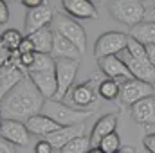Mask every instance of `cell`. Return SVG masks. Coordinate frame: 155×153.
Wrapping results in <instances>:
<instances>
[{"label": "cell", "mask_w": 155, "mask_h": 153, "mask_svg": "<svg viewBox=\"0 0 155 153\" xmlns=\"http://www.w3.org/2000/svg\"><path fill=\"white\" fill-rule=\"evenodd\" d=\"M45 97L40 94L36 85L27 76L20 85H16L11 92H7L0 101L2 119H15L25 122L29 117L41 114Z\"/></svg>", "instance_id": "cell-1"}, {"label": "cell", "mask_w": 155, "mask_h": 153, "mask_svg": "<svg viewBox=\"0 0 155 153\" xmlns=\"http://www.w3.org/2000/svg\"><path fill=\"white\" fill-rule=\"evenodd\" d=\"M41 114L54 119L60 126H74V124L85 122V119H88L92 112L90 110H78L74 106H69V105L56 101V99H47Z\"/></svg>", "instance_id": "cell-2"}, {"label": "cell", "mask_w": 155, "mask_h": 153, "mask_svg": "<svg viewBox=\"0 0 155 153\" xmlns=\"http://www.w3.org/2000/svg\"><path fill=\"white\" fill-rule=\"evenodd\" d=\"M108 11L112 18L128 25L130 29L144 22V16H146V7L141 0H112L108 5Z\"/></svg>", "instance_id": "cell-3"}, {"label": "cell", "mask_w": 155, "mask_h": 153, "mask_svg": "<svg viewBox=\"0 0 155 153\" xmlns=\"http://www.w3.org/2000/svg\"><path fill=\"white\" fill-rule=\"evenodd\" d=\"M101 81L103 79H99V76L90 77L88 81L79 83V85H76L71 90V101H72V105L76 106L78 110H90V112H94L99 106L97 86H99Z\"/></svg>", "instance_id": "cell-4"}, {"label": "cell", "mask_w": 155, "mask_h": 153, "mask_svg": "<svg viewBox=\"0 0 155 153\" xmlns=\"http://www.w3.org/2000/svg\"><path fill=\"white\" fill-rule=\"evenodd\" d=\"M54 31L63 34L67 40H71L79 49V52L85 54V50H87V33L74 18H71L69 15H63V13H56L54 15Z\"/></svg>", "instance_id": "cell-5"}, {"label": "cell", "mask_w": 155, "mask_h": 153, "mask_svg": "<svg viewBox=\"0 0 155 153\" xmlns=\"http://www.w3.org/2000/svg\"><path fill=\"white\" fill-rule=\"evenodd\" d=\"M128 34L119 33V31H108L105 34H101L96 45H94V56L97 60L107 58V56H117L119 52H123L128 45Z\"/></svg>", "instance_id": "cell-6"}, {"label": "cell", "mask_w": 155, "mask_h": 153, "mask_svg": "<svg viewBox=\"0 0 155 153\" xmlns=\"http://www.w3.org/2000/svg\"><path fill=\"white\" fill-rule=\"evenodd\" d=\"M78 70H79V60H56V79H58L56 101H63L67 94H71Z\"/></svg>", "instance_id": "cell-7"}, {"label": "cell", "mask_w": 155, "mask_h": 153, "mask_svg": "<svg viewBox=\"0 0 155 153\" xmlns=\"http://www.w3.org/2000/svg\"><path fill=\"white\" fill-rule=\"evenodd\" d=\"M150 96H153V86L146 81H141V79L134 77V79H128L121 85V94H119L117 103H119V106H123V105L132 106L137 101L146 99Z\"/></svg>", "instance_id": "cell-8"}, {"label": "cell", "mask_w": 155, "mask_h": 153, "mask_svg": "<svg viewBox=\"0 0 155 153\" xmlns=\"http://www.w3.org/2000/svg\"><path fill=\"white\" fill-rule=\"evenodd\" d=\"M0 135L2 139L16 144V146H29L31 142V132L27 130L25 122L22 121H15V119H2L0 122Z\"/></svg>", "instance_id": "cell-9"}, {"label": "cell", "mask_w": 155, "mask_h": 153, "mask_svg": "<svg viewBox=\"0 0 155 153\" xmlns=\"http://www.w3.org/2000/svg\"><path fill=\"white\" fill-rule=\"evenodd\" d=\"M27 76H29V70L20 65V60L18 61H11L5 67H0V96L4 97L16 85H20Z\"/></svg>", "instance_id": "cell-10"}, {"label": "cell", "mask_w": 155, "mask_h": 153, "mask_svg": "<svg viewBox=\"0 0 155 153\" xmlns=\"http://www.w3.org/2000/svg\"><path fill=\"white\" fill-rule=\"evenodd\" d=\"M97 65H99V70L101 74L108 79H114L119 85H123L124 81L128 79H134L132 72L128 70L126 63L119 58V56H107V58H101L97 60Z\"/></svg>", "instance_id": "cell-11"}, {"label": "cell", "mask_w": 155, "mask_h": 153, "mask_svg": "<svg viewBox=\"0 0 155 153\" xmlns=\"http://www.w3.org/2000/svg\"><path fill=\"white\" fill-rule=\"evenodd\" d=\"M117 56L126 63L128 70L132 72V76L135 77V79L146 81V83H150V85L155 83V67L150 63V60H137V58H134L126 49H124L123 52H119Z\"/></svg>", "instance_id": "cell-12"}, {"label": "cell", "mask_w": 155, "mask_h": 153, "mask_svg": "<svg viewBox=\"0 0 155 153\" xmlns=\"http://www.w3.org/2000/svg\"><path fill=\"white\" fill-rule=\"evenodd\" d=\"M54 11L49 4H41L40 7L29 9L25 15V34H33L43 27H51V22H54Z\"/></svg>", "instance_id": "cell-13"}, {"label": "cell", "mask_w": 155, "mask_h": 153, "mask_svg": "<svg viewBox=\"0 0 155 153\" xmlns=\"http://www.w3.org/2000/svg\"><path fill=\"white\" fill-rule=\"evenodd\" d=\"M85 130H87L85 122L74 124V126H61L60 130H56L54 133L47 135L45 139L52 144L54 150H63L71 141H74L78 137H83V135H85Z\"/></svg>", "instance_id": "cell-14"}, {"label": "cell", "mask_w": 155, "mask_h": 153, "mask_svg": "<svg viewBox=\"0 0 155 153\" xmlns=\"http://www.w3.org/2000/svg\"><path fill=\"white\" fill-rule=\"evenodd\" d=\"M61 7L71 18H97V7L90 0H61Z\"/></svg>", "instance_id": "cell-15"}, {"label": "cell", "mask_w": 155, "mask_h": 153, "mask_svg": "<svg viewBox=\"0 0 155 153\" xmlns=\"http://www.w3.org/2000/svg\"><path fill=\"white\" fill-rule=\"evenodd\" d=\"M130 115H132V119L137 124H143V126L155 124V99H153V96H150L146 99H141L135 105H132L130 106Z\"/></svg>", "instance_id": "cell-16"}, {"label": "cell", "mask_w": 155, "mask_h": 153, "mask_svg": "<svg viewBox=\"0 0 155 153\" xmlns=\"http://www.w3.org/2000/svg\"><path fill=\"white\" fill-rule=\"evenodd\" d=\"M116 128H117V115L116 114L101 115V117L96 121V124H94V128H92V132H90L92 148H97L99 142H101L107 135H110V133L116 132Z\"/></svg>", "instance_id": "cell-17"}, {"label": "cell", "mask_w": 155, "mask_h": 153, "mask_svg": "<svg viewBox=\"0 0 155 153\" xmlns=\"http://www.w3.org/2000/svg\"><path fill=\"white\" fill-rule=\"evenodd\" d=\"M29 77L45 99H56V94H58L56 70L54 72H29Z\"/></svg>", "instance_id": "cell-18"}, {"label": "cell", "mask_w": 155, "mask_h": 153, "mask_svg": "<svg viewBox=\"0 0 155 153\" xmlns=\"http://www.w3.org/2000/svg\"><path fill=\"white\" fill-rule=\"evenodd\" d=\"M25 126H27V130L31 133L40 135V137H47V135H51V133H54L56 130L61 128L54 119H51L49 115H45V114H36L33 117H29L25 121Z\"/></svg>", "instance_id": "cell-19"}, {"label": "cell", "mask_w": 155, "mask_h": 153, "mask_svg": "<svg viewBox=\"0 0 155 153\" xmlns=\"http://www.w3.org/2000/svg\"><path fill=\"white\" fill-rule=\"evenodd\" d=\"M51 54L56 60H79V56H83L71 40H67L63 34H60L56 31H54V45H52Z\"/></svg>", "instance_id": "cell-20"}, {"label": "cell", "mask_w": 155, "mask_h": 153, "mask_svg": "<svg viewBox=\"0 0 155 153\" xmlns=\"http://www.w3.org/2000/svg\"><path fill=\"white\" fill-rule=\"evenodd\" d=\"M27 38L33 41L35 50L41 54H51L52 52V45H54V29L51 27H43L33 34H27Z\"/></svg>", "instance_id": "cell-21"}, {"label": "cell", "mask_w": 155, "mask_h": 153, "mask_svg": "<svg viewBox=\"0 0 155 153\" xmlns=\"http://www.w3.org/2000/svg\"><path fill=\"white\" fill-rule=\"evenodd\" d=\"M128 36H132L134 40L141 41L143 45H153L155 43V24L144 20V22L137 24L135 27H132Z\"/></svg>", "instance_id": "cell-22"}, {"label": "cell", "mask_w": 155, "mask_h": 153, "mask_svg": "<svg viewBox=\"0 0 155 153\" xmlns=\"http://www.w3.org/2000/svg\"><path fill=\"white\" fill-rule=\"evenodd\" d=\"M97 92H99V97H101V99L117 101V99H119V94H121V85H119L117 81H114V79L105 77V79L99 83Z\"/></svg>", "instance_id": "cell-23"}, {"label": "cell", "mask_w": 155, "mask_h": 153, "mask_svg": "<svg viewBox=\"0 0 155 153\" xmlns=\"http://www.w3.org/2000/svg\"><path fill=\"white\" fill-rule=\"evenodd\" d=\"M54 70H56V58L52 54L36 52L35 63L29 69V72H54Z\"/></svg>", "instance_id": "cell-24"}, {"label": "cell", "mask_w": 155, "mask_h": 153, "mask_svg": "<svg viewBox=\"0 0 155 153\" xmlns=\"http://www.w3.org/2000/svg\"><path fill=\"white\" fill-rule=\"evenodd\" d=\"M22 34L18 29H7L2 33V40H0V47H5L9 50H18L20 45H22Z\"/></svg>", "instance_id": "cell-25"}, {"label": "cell", "mask_w": 155, "mask_h": 153, "mask_svg": "<svg viewBox=\"0 0 155 153\" xmlns=\"http://www.w3.org/2000/svg\"><path fill=\"white\" fill-rule=\"evenodd\" d=\"M90 148H92L90 137L83 135V137H78L74 141H71L63 150H60V153H88Z\"/></svg>", "instance_id": "cell-26"}, {"label": "cell", "mask_w": 155, "mask_h": 153, "mask_svg": "<svg viewBox=\"0 0 155 153\" xmlns=\"http://www.w3.org/2000/svg\"><path fill=\"white\" fill-rule=\"evenodd\" d=\"M97 148H101L105 153H117V151H121V150H123V144H121L119 135L114 132V133L107 135V137L99 142V146H97Z\"/></svg>", "instance_id": "cell-27"}, {"label": "cell", "mask_w": 155, "mask_h": 153, "mask_svg": "<svg viewBox=\"0 0 155 153\" xmlns=\"http://www.w3.org/2000/svg\"><path fill=\"white\" fill-rule=\"evenodd\" d=\"M126 50L134 56V58H137V60H148V52H146V45H143L141 41H137V40H134L132 36L128 38V45H126Z\"/></svg>", "instance_id": "cell-28"}, {"label": "cell", "mask_w": 155, "mask_h": 153, "mask_svg": "<svg viewBox=\"0 0 155 153\" xmlns=\"http://www.w3.org/2000/svg\"><path fill=\"white\" fill-rule=\"evenodd\" d=\"M54 151V148H52V144L47 141V139H41L36 142V146H35V153H52Z\"/></svg>", "instance_id": "cell-29"}, {"label": "cell", "mask_w": 155, "mask_h": 153, "mask_svg": "<svg viewBox=\"0 0 155 153\" xmlns=\"http://www.w3.org/2000/svg\"><path fill=\"white\" fill-rule=\"evenodd\" d=\"M11 54H13V50H9L5 47H0V67H5V65L11 63Z\"/></svg>", "instance_id": "cell-30"}, {"label": "cell", "mask_w": 155, "mask_h": 153, "mask_svg": "<svg viewBox=\"0 0 155 153\" xmlns=\"http://www.w3.org/2000/svg\"><path fill=\"white\" fill-rule=\"evenodd\" d=\"M143 144H144L146 153H155V133L146 135V137H144V141H143Z\"/></svg>", "instance_id": "cell-31"}, {"label": "cell", "mask_w": 155, "mask_h": 153, "mask_svg": "<svg viewBox=\"0 0 155 153\" xmlns=\"http://www.w3.org/2000/svg\"><path fill=\"white\" fill-rule=\"evenodd\" d=\"M7 20H9V7H7V2H5V0H0V24L4 25Z\"/></svg>", "instance_id": "cell-32"}, {"label": "cell", "mask_w": 155, "mask_h": 153, "mask_svg": "<svg viewBox=\"0 0 155 153\" xmlns=\"http://www.w3.org/2000/svg\"><path fill=\"white\" fill-rule=\"evenodd\" d=\"M18 50H20V54H27V52H36V50H35V45H33V41L27 38V36L24 38V41H22V45H20V49H18Z\"/></svg>", "instance_id": "cell-33"}, {"label": "cell", "mask_w": 155, "mask_h": 153, "mask_svg": "<svg viewBox=\"0 0 155 153\" xmlns=\"http://www.w3.org/2000/svg\"><path fill=\"white\" fill-rule=\"evenodd\" d=\"M0 153H16V144L2 139L0 141Z\"/></svg>", "instance_id": "cell-34"}, {"label": "cell", "mask_w": 155, "mask_h": 153, "mask_svg": "<svg viewBox=\"0 0 155 153\" xmlns=\"http://www.w3.org/2000/svg\"><path fill=\"white\" fill-rule=\"evenodd\" d=\"M22 5H25L27 9H35V7H40L41 4H45V0H18Z\"/></svg>", "instance_id": "cell-35"}, {"label": "cell", "mask_w": 155, "mask_h": 153, "mask_svg": "<svg viewBox=\"0 0 155 153\" xmlns=\"http://www.w3.org/2000/svg\"><path fill=\"white\" fill-rule=\"evenodd\" d=\"M146 52H148V60H150V63L155 67V43L153 45H146Z\"/></svg>", "instance_id": "cell-36"}, {"label": "cell", "mask_w": 155, "mask_h": 153, "mask_svg": "<svg viewBox=\"0 0 155 153\" xmlns=\"http://www.w3.org/2000/svg\"><path fill=\"white\" fill-rule=\"evenodd\" d=\"M144 20H148V22H153V24H155V7L146 9V16H144Z\"/></svg>", "instance_id": "cell-37"}, {"label": "cell", "mask_w": 155, "mask_h": 153, "mask_svg": "<svg viewBox=\"0 0 155 153\" xmlns=\"http://www.w3.org/2000/svg\"><path fill=\"white\" fill-rule=\"evenodd\" d=\"M121 153H135V150H134L132 146H124V148L121 150Z\"/></svg>", "instance_id": "cell-38"}, {"label": "cell", "mask_w": 155, "mask_h": 153, "mask_svg": "<svg viewBox=\"0 0 155 153\" xmlns=\"http://www.w3.org/2000/svg\"><path fill=\"white\" fill-rule=\"evenodd\" d=\"M88 153H105V151H103L101 148H90V151Z\"/></svg>", "instance_id": "cell-39"}, {"label": "cell", "mask_w": 155, "mask_h": 153, "mask_svg": "<svg viewBox=\"0 0 155 153\" xmlns=\"http://www.w3.org/2000/svg\"><path fill=\"white\" fill-rule=\"evenodd\" d=\"M150 4H152L150 7H155V0H150Z\"/></svg>", "instance_id": "cell-40"}, {"label": "cell", "mask_w": 155, "mask_h": 153, "mask_svg": "<svg viewBox=\"0 0 155 153\" xmlns=\"http://www.w3.org/2000/svg\"><path fill=\"white\" fill-rule=\"evenodd\" d=\"M152 86H153V99H155V83L152 85Z\"/></svg>", "instance_id": "cell-41"}, {"label": "cell", "mask_w": 155, "mask_h": 153, "mask_svg": "<svg viewBox=\"0 0 155 153\" xmlns=\"http://www.w3.org/2000/svg\"><path fill=\"white\" fill-rule=\"evenodd\" d=\"M90 2H92V4H96V2H101V0H90Z\"/></svg>", "instance_id": "cell-42"}, {"label": "cell", "mask_w": 155, "mask_h": 153, "mask_svg": "<svg viewBox=\"0 0 155 153\" xmlns=\"http://www.w3.org/2000/svg\"><path fill=\"white\" fill-rule=\"evenodd\" d=\"M117 153H121V151H117Z\"/></svg>", "instance_id": "cell-43"}]
</instances>
